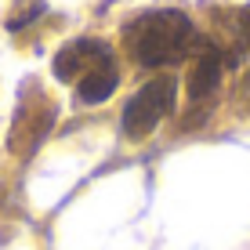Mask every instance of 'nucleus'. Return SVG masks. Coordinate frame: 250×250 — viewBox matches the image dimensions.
Masks as SVG:
<instances>
[{
    "label": "nucleus",
    "mask_w": 250,
    "mask_h": 250,
    "mask_svg": "<svg viewBox=\"0 0 250 250\" xmlns=\"http://www.w3.org/2000/svg\"><path fill=\"white\" fill-rule=\"evenodd\" d=\"M196 25L185 11L178 7H156L145 11L124 25V47L138 65L145 69H163L182 62L196 47Z\"/></svg>",
    "instance_id": "1"
},
{
    "label": "nucleus",
    "mask_w": 250,
    "mask_h": 250,
    "mask_svg": "<svg viewBox=\"0 0 250 250\" xmlns=\"http://www.w3.org/2000/svg\"><path fill=\"white\" fill-rule=\"evenodd\" d=\"M174 94H178L174 76H152L145 87H138V94H131V102L124 105V134L131 142L149 138L163 124V116L174 109Z\"/></svg>",
    "instance_id": "2"
},
{
    "label": "nucleus",
    "mask_w": 250,
    "mask_h": 250,
    "mask_svg": "<svg viewBox=\"0 0 250 250\" xmlns=\"http://www.w3.org/2000/svg\"><path fill=\"white\" fill-rule=\"evenodd\" d=\"M33 94L19 102V113H15L11 134H7V149L15 156H29L40 142L47 138L51 124H55V102H47L40 87H29Z\"/></svg>",
    "instance_id": "3"
},
{
    "label": "nucleus",
    "mask_w": 250,
    "mask_h": 250,
    "mask_svg": "<svg viewBox=\"0 0 250 250\" xmlns=\"http://www.w3.org/2000/svg\"><path fill=\"white\" fill-rule=\"evenodd\" d=\"M113 62V55H109V47L102 44V40H69V44L55 55V76L62 83H80L87 73H94L98 65Z\"/></svg>",
    "instance_id": "4"
},
{
    "label": "nucleus",
    "mask_w": 250,
    "mask_h": 250,
    "mask_svg": "<svg viewBox=\"0 0 250 250\" xmlns=\"http://www.w3.org/2000/svg\"><path fill=\"white\" fill-rule=\"evenodd\" d=\"M192 51L196 55H192V65H188V98H192V105H200L218 91L221 73H225V55L210 40H196Z\"/></svg>",
    "instance_id": "5"
},
{
    "label": "nucleus",
    "mask_w": 250,
    "mask_h": 250,
    "mask_svg": "<svg viewBox=\"0 0 250 250\" xmlns=\"http://www.w3.org/2000/svg\"><path fill=\"white\" fill-rule=\"evenodd\" d=\"M116 87H120V73H116L113 62H105V65H98L94 73H87L76 83V102H80V105H98V102H105Z\"/></svg>",
    "instance_id": "6"
},
{
    "label": "nucleus",
    "mask_w": 250,
    "mask_h": 250,
    "mask_svg": "<svg viewBox=\"0 0 250 250\" xmlns=\"http://www.w3.org/2000/svg\"><path fill=\"white\" fill-rule=\"evenodd\" d=\"M236 25H239V33H243V40L250 44V4L236 11Z\"/></svg>",
    "instance_id": "7"
}]
</instances>
